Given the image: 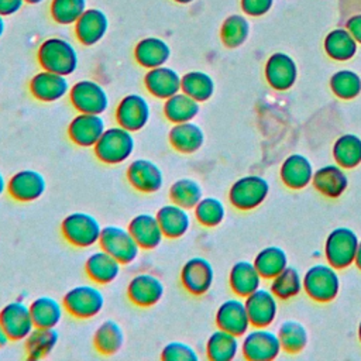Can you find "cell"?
I'll return each mask as SVG.
<instances>
[{
    "mask_svg": "<svg viewBox=\"0 0 361 361\" xmlns=\"http://www.w3.org/2000/svg\"><path fill=\"white\" fill-rule=\"evenodd\" d=\"M0 323L13 341L25 340L35 327L30 305L23 300H13L4 305L0 310Z\"/></svg>",
    "mask_w": 361,
    "mask_h": 361,
    "instance_id": "obj_12",
    "label": "cell"
},
{
    "mask_svg": "<svg viewBox=\"0 0 361 361\" xmlns=\"http://www.w3.org/2000/svg\"><path fill=\"white\" fill-rule=\"evenodd\" d=\"M245 309L248 313L250 323L255 327H267L269 326L278 310L276 296L272 293V290H267L262 288H258L248 296H245Z\"/></svg>",
    "mask_w": 361,
    "mask_h": 361,
    "instance_id": "obj_21",
    "label": "cell"
},
{
    "mask_svg": "<svg viewBox=\"0 0 361 361\" xmlns=\"http://www.w3.org/2000/svg\"><path fill=\"white\" fill-rule=\"evenodd\" d=\"M357 234L348 227L334 228L326 238L324 252L329 264L334 268H345L355 259L358 247Z\"/></svg>",
    "mask_w": 361,
    "mask_h": 361,
    "instance_id": "obj_8",
    "label": "cell"
},
{
    "mask_svg": "<svg viewBox=\"0 0 361 361\" xmlns=\"http://www.w3.org/2000/svg\"><path fill=\"white\" fill-rule=\"evenodd\" d=\"M162 233L166 238L183 237L192 224L189 209H185L173 202L161 206L155 213Z\"/></svg>",
    "mask_w": 361,
    "mask_h": 361,
    "instance_id": "obj_24",
    "label": "cell"
},
{
    "mask_svg": "<svg viewBox=\"0 0 361 361\" xmlns=\"http://www.w3.org/2000/svg\"><path fill=\"white\" fill-rule=\"evenodd\" d=\"M265 76L274 89L286 90L296 80V63L289 55L276 52L267 62Z\"/></svg>",
    "mask_w": 361,
    "mask_h": 361,
    "instance_id": "obj_28",
    "label": "cell"
},
{
    "mask_svg": "<svg viewBox=\"0 0 361 361\" xmlns=\"http://www.w3.org/2000/svg\"><path fill=\"white\" fill-rule=\"evenodd\" d=\"M99 245L102 250L114 257L121 265L134 262L141 250L130 230L117 224L104 226L102 228Z\"/></svg>",
    "mask_w": 361,
    "mask_h": 361,
    "instance_id": "obj_6",
    "label": "cell"
},
{
    "mask_svg": "<svg viewBox=\"0 0 361 361\" xmlns=\"http://www.w3.org/2000/svg\"><path fill=\"white\" fill-rule=\"evenodd\" d=\"M303 288L312 299L317 302H329L338 293L340 278L334 267L316 264L306 271L303 276Z\"/></svg>",
    "mask_w": 361,
    "mask_h": 361,
    "instance_id": "obj_7",
    "label": "cell"
},
{
    "mask_svg": "<svg viewBox=\"0 0 361 361\" xmlns=\"http://www.w3.org/2000/svg\"><path fill=\"white\" fill-rule=\"evenodd\" d=\"M4 30H6V20H4V16L0 14V37L4 34Z\"/></svg>",
    "mask_w": 361,
    "mask_h": 361,
    "instance_id": "obj_55",
    "label": "cell"
},
{
    "mask_svg": "<svg viewBox=\"0 0 361 361\" xmlns=\"http://www.w3.org/2000/svg\"><path fill=\"white\" fill-rule=\"evenodd\" d=\"M269 192L268 182L258 175H247L237 179L230 190V203L240 210H251L259 206Z\"/></svg>",
    "mask_w": 361,
    "mask_h": 361,
    "instance_id": "obj_9",
    "label": "cell"
},
{
    "mask_svg": "<svg viewBox=\"0 0 361 361\" xmlns=\"http://www.w3.org/2000/svg\"><path fill=\"white\" fill-rule=\"evenodd\" d=\"M278 337L281 347L288 353H299L307 343V333L303 324L295 320H286L279 326Z\"/></svg>",
    "mask_w": 361,
    "mask_h": 361,
    "instance_id": "obj_46",
    "label": "cell"
},
{
    "mask_svg": "<svg viewBox=\"0 0 361 361\" xmlns=\"http://www.w3.org/2000/svg\"><path fill=\"white\" fill-rule=\"evenodd\" d=\"M171 58V47L159 37H145L134 47V59L141 68L152 69L162 65Z\"/></svg>",
    "mask_w": 361,
    "mask_h": 361,
    "instance_id": "obj_26",
    "label": "cell"
},
{
    "mask_svg": "<svg viewBox=\"0 0 361 361\" xmlns=\"http://www.w3.org/2000/svg\"><path fill=\"white\" fill-rule=\"evenodd\" d=\"M303 288V279L299 271L293 267L283 268L272 278L271 290L279 299H289L296 296Z\"/></svg>",
    "mask_w": 361,
    "mask_h": 361,
    "instance_id": "obj_42",
    "label": "cell"
},
{
    "mask_svg": "<svg viewBox=\"0 0 361 361\" xmlns=\"http://www.w3.org/2000/svg\"><path fill=\"white\" fill-rule=\"evenodd\" d=\"M37 59L42 69L59 75H72L79 65V55L75 45L62 37H51L41 42Z\"/></svg>",
    "mask_w": 361,
    "mask_h": 361,
    "instance_id": "obj_1",
    "label": "cell"
},
{
    "mask_svg": "<svg viewBox=\"0 0 361 361\" xmlns=\"http://www.w3.org/2000/svg\"><path fill=\"white\" fill-rule=\"evenodd\" d=\"M288 257L285 251L279 247L271 245L262 248L254 258V265L257 267L262 278H274L283 268H286Z\"/></svg>",
    "mask_w": 361,
    "mask_h": 361,
    "instance_id": "obj_40",
    "label": "cell"
},
{
    "mask_svg": "<svg viewBox=\"0 0 361 361\" xmlns=\"http://www.w3.org/2000/svg\"><path fill=\"white\" fill-rule=\"evenodd\" d=\"M228 282H230L231 290L235 295L245 298L259 288L261 275L257 267L254 265V262L241 259L231 267Z\"/></svg>",
    "mask_w": 361,
    "mask_h": 361,
    "instance_id": "obj_31",
    "label": "cell"
},
{
    "mask_svg": "<svg viewBox=\"0 0 361 361\" xmlns=\"http://www.w3.org/2000/svg\"><path fill=\"white\" fill-rule=\"evenodd\" d=\"M102 228L100 221L86 212H72L61 223L63 238L78 248H87L99 243Z\"/></svg>",
    "mask_w": 361,
    "mask_h": 361,
    "instance_id": "obj_3",
    "label": "cell"
},
{
    "mask_svg": "<svg viewBox=\"0 0 361 361\" xmlns=\"http://www.w3.org/2000/svg\"><path fill=\"white\" fill-rule=\"evenodd\" d=\"M281 348L278 334L262 327L245 333L241 343L243 355L250 361L274 360L279 354Z\"/></svg>",
    "mask_w": 361,
    "mask_h": 361,
    "instance_id": "obj_11",
    "label": "cell"
},
{
    "mask_svg": "<svg viewBox=\"0 0 361 361\" xmlns=\"http://www.w3.org/2000/svg\"><path fill=\"white\" fill-rule=\"evenodd\" d=\"M180 82L182 76L173 68L166 65L147 69L144 76L147 92L159 100H165L180 92Z\"/></svg>",
    "mask_w": 361,
    "mask_h": 361,
    "instance_id": "obj_20",
    "label": "cell"
},
{
    "mask_svg": "<svg viewBox=\"0 0 361 361\" xmlns=\"http://www.w3.org/2000/svg\"><path fill=\"white\" fill-rule=\"evenodd\" d=\"M354 262L357 264V267L361 269V240L358 241V247H357V252H355V259Z\"/></svg>",
    "mask_w": 361,
    "mask_h": 361,
    "instance_id": "obj_53",
    "label": "cell"
},
{
    "mask_svg": "<svg viewBox=\"0 0 361 361\" xmlns=\"http://www.w3.org/2000/svg\"><path fill=\"white\" fill-rule=\"evenodd\" d=\"M203 197V190L200 183L192 178H179L169 186L171 202L185 207L193 209L199 200Z\"/></svg>",
    "mask_w": 361,
    "mask_h": 361,
    "instance_id": "obj_39",
    "label": "cell"
},
{
    "mask_svg": "<svg viewBox=\"0 0 361 361\" xmlns=\"http://www.w3.org/2000/svg\"><path fill=\"white\" fill-rule=\"evenodd\" d=\"M164 293V282L149 272L134 275L127 285V296L138 307H151L157 305Z\"/></svg>",
    "mask_w": 361,
    "mask_h": 361,
    "instance_id": "obj_18",
    "label": "cell"
},
{
    "mask_svg": "<svg viewBox=\"0 0 361 361\" xmlns=\"http://www.w3.org/2000/svg\"><path fill=\"white\" fill-rule=\"evenodd\" d=\"M124 331L114 320H103L93 334L94 348L103 355H113L118 353L124 344Z\"/></svg>",
    "mask_w": 361,
    "mask_h": 361,
    "instance_id": "obj_35",
    "label": "cell"
},
{
    "mask_svg": "<svg viewBox=\"0 0 361 361\" xmlns=\"http://www.w3.org/2000/svg\"><path fill=\"white\" fill-rule=\"evenodd\" d=\"M62 305L71 316L87 320L102 312L104 306V296L96 285L82 283L71 288L63 295Z\"/></svg>",
    "mask_w": 361,
    "mask_h": 361,
    "instance_id": "obj_4",
    "label": "cell"
},
{
    "mask_svg": "<svg viewBox=\"0 0 361 361\" xmlns=\"http://www.w3.org/2000/svg\"><path fill=\"white\" fill-rule=\"evenodd\" d=\"M214 281V269L203 257L189 258L180 268V283L192 295L200 296L209 292Z\"/></svg>",
    "mask_w": 361,
    "mask_h": 361,
    "instance_id": "obj_15",
    "label": "cell"
},
{
    "mask_svg": "<svg viewBox=\"0 0 361 361\" xmlns=\"http://www.w3.org/2000/svg\"><path fill=\"white\" fill-rule=\"evenodd\" d=\"M347 28L350 34L354 37V39L361 42V14L351 17L347 23Z\"/></svg>",
    "mask_w": 361,
    "mask_h": 361,
    "instance_id": "obj_51",
    "label": "cell"
},
{
    "mask_svg": "<svg viewBox=\"0 0 361 361\" xmlns=\"http://www.w3.org/2000/svg\"><path fill=\"white\" fill-rule=\"evenodd\" d=\"M30 93L42 103H54L69 94L71 85L68 76L51 71H39L30 80Z\"/></svg>",
    "mask_w": 361,
    "mask_h": 361,
    "instance_id": "obj_14",
    "label": "cell"
},
{
    "mask_svg": "<svg viewBox=\"0 0 361 361\" xmlns=\"http://www.w3.org/2000/svg\"><path fill=\"white\" fill-rule=\"evenodd\" d=\"M324 49L333 59L347 61L354 56L357 51V41L345 30H333L324 39Z\"/></svg>",
    "mask_w": 361,
    "mask_h": 361,
    "instance_id": "obj_41",
    "label": "cell"
},
{
    "mask_svg": "<svg viewBox=\"0 0 361 361\" xmlns=\"http://www.w3.org/2000/svg\"><path fill=\"white\" fill-rule=\"evenodd\" d=\"M44 0H25V3H28V4H39V3H42Z\"/></svg>",
    "mask_w": 361,
    "mask_h": 361,
    "instance_id": "obj_57",
    "label": "cell"
},
{
    "mask_svg": "<svg viewBox=\"0 0 361 361\" xmlns=\"http://www.w3.org/2000/svg\"><path fill=\"white\" fill-rule=\"evenodd\" d=\"M69 100L78 113L103 114L110 104L107 90L93 79H80L71 86Z\"/></svg>",
    "mask_w": 361,
    "mask_h": 361,
    "instance_id": "obj_5",
    "label": "cell"
},
{
    "mask_svg": "<svg viewBox=\"0 0 361 361\" xmlns=\"http://www.w3.org/2000/svg\"><path fill=\"white\" fill-rule=\"evenodd\" d=\"M216 324L219 329L230 331L235 336H243L250 327V319L245 303L240 299L224 300L216 312Z\"/></svg>",
    "mask_w": 361,
    "mask_h": 361,
    "instance_id": "obj_23",
    "label": "cell"
},
{
    "mask_svg": "<svg viewBox=\"0 0 361 361\" xmlns=\"http://www.w3.org/2000/svg\"><path fill=\"white\" fill-rule=\"evenodd\" d=\"M200 111V103L183 93L182 90L175 93L173 96L164 100L162 113L165 118L172 123H185V121H193V118Z\"/></svg>",
    "mask_w": 361,
    "mask_h": 361,
    "instance_id": "obj_32",
    "label": "cell"
},
{
    "mask_svg": "<svg viewBox=\"0 0 361 361\" xmlns=\"http://www.w3.org/2000/svg\"><path fill=\"white\" fill-rule=\"evenodd\" d=\"M135 149V140L131 131L121 126L107 127L93 147L96 158L107 165L126 162Z\"/></svg>",
    "mask_w": 361,
    "mask_h": 361,
    "instance_id": "obj_2",
    "label": "cell"
},
{
    "mask_svg": "<svg viewBox=\"0 0 361 361\" xmlns=\"http://www.w3.org/2000/svg\"><path fill=\"white\" fill-rule=\"evenodd\" d=\"M24 3L25 0H0V14L4 17L13 16L23 8Z\"/></svg>",
    "mask_w": 361,
    "mask_h": 361,
    "instance_id": "obj_50",
    "label": "cell"
},
{
    "mask_svg": "<svg viewBox=\"0 0 361 361\" xmlns=\"http://www.w3.org/2000/svg\"><path fill=\"white\" fill-rule=\"evenodd\" d=\"M73 25L76 39L85 47H92L100 42L107 34L109 17L100 8H86Z\"/></svg>",
    "mask_w": 361,
    "mask_h": 361,
    "instance_id": "obj_19",
    "label": "cell"
},
{
    "mask_svg": "<svg viewBox=\"0 0 361 361\" xmlns=\"http://www.w3.org/2000/svg\"><path fill=\"white\" fill-rule=\"evenodd\" d=\"M114 117L117 124L126 130L131 133L140 131L148 124L151 118V104L147 97L140 93L126 94L117 103Z\"/></svg>",
    "mask_w": 361,
    "mask_h": 361,
    "instance_id": "obj_10",
    "label": "cell"
},
{
    "mask_svg": "<svg viewBox=\"0 0 361 361\" xmlns=\"http://www.w3.org/2000/svg\"><path fill=\"white\" fill-rule=\"evenodd\" d=\"M175 3H179V4H189V3H192V1H195V0H173Z\"/></svg>",
    "mask_w": 361,
    "mask_h": 361,
    "instance_id": "obj_56",
    "label": "cell"
},
{
    "mask_svg": "<svg viewBox=\"0 0 361 361\" xmlns=\"http://www.w3.org/2000/svg\"><path fill=\"white\" fill-rule=\"evenodd\" d=\"M47 189L44 175L35 169H20L7 180L8 195L23 203L39 199Z\"/></svg>",
    "mask_w": 361,
    "mask_h": 361,
    "instance_id": "obj_17",
    "label": "cell"
},
{
    "mask_svg": "<svg viewBox=\"0 0 361 361\" xmlns=\"http://www.w3.org/2000/svg\"><path fill=\"white\" fill-rule=\"evenodd\" d=\"M58 338L59 336L55 327L52 329L34 327V330L24 340L28 358L31 360L45 358L48 354L52 353V350L58 344Z\"/></svg>",
    "mask_w": 361,
    "mask_h": 361,
    "instance_id": "obj_36",
    "label": "cell"
},
{
    "mask_svg": "<svg viewBox=\"0 0 361 361\" xmlns=\"http://www.w3.org/2000/svg\"><path fill=\"white\" fill-rule=\"evenodd\" d=\"M333 157L341 168H354L361 162V138L355 134L340 135L333 145Z\"/></svg>",
    "mask_w": 361,
    "mask_h": 361,
    "instance_id": "obj_38",
    "label": "cell"
},
{
    "mask_svg": "<svg viewBox=\"0 0 361 361\" xmlns=\"http://www.w3.org/2000/svg\"><path fill=\"white\" fill-rule=\"evenodd\" d=\"M331 90L341 99H353L361 92V79L353 71H338L330 79Z\"/></svg>",
    "mask_w": 361,
    "mask_h": 361,
    "instance_id": "obj_47",
    "label": "cell"
},
{
    "mask_svg": "<svg viewBox=\"0 0 361 361\" xmlns=\"http://www.w3.org/2000/svg\"><path fill=\"white\" fill-rule=\"evenodd\" d=\"M196 220L204 227H216L226 217V207L223 202L217 197L207 196L202 197L199 203L193 207Z\"/></svg>",
    "mask_w": 361,
    "mask_h": 361,
    "instance_id": "obj_44",
    "label": "cell"
},
{
    "mask_svg": "<svg viewBox=\"0 0 361 361\" xmlns=\"http://www.w3.org/2000/svg\"><path fill=\"white\" fill-rule=\"evenodd\" d=\"M87 8L86 0H51L49 13L52 20L61 25H72Z\"/></svg>",
    "mask_w": 361,
    "mask_h": 361,
    "instance_id": "obj_43",
    "label": "cell"
},
{
    "mask_svg": "<svg viewBox=\"0 0 361 361\" xmlns=\"http://www.w3.org/2000/svg\"><path fill=\"white\" fill-rule=\"evenodd\" d=\"M272 0H241L243 10L250 16H261L269 10Z\"/></svg>",
    "mask_w": 361,
    "mask_h": 361,
    "instance_id": "obj_49",
    "label": "cell"
},
{
    "mask_svg": "<svg viewBox=\"0 0 361 361\" xmlns=\"http://www.w3.org/2000/svg\"><path fill=\"white\" fill-rule=\"evenodd\" d=\"M238 336L223 329L214 330L206 341V355L212 361H231L240 350Z\"/></svg>",
    "mask_w": 361,
    "mask_h": 361,
    "instance_id": "obj_34",
    "label": "cell"
},
{
    "mask_svg": "<svg viewBox=\"0 0 361 361\" xmlns=\"http://www.w3.org/2000/svg\"><path fill=\"white\" fill-rule=\"evenodd\" d=\"M171 147L180 154H193L199 151L204 142L202 127L193 121L173 124L168 131Z\"/></svg>",
    "mask_w": 361,
    "mask_h": 361,
    "instance_id": "obj_27",
    "label": "cell"
},
{
    "mask_svg": "<svg viewBox=\"0 0 361 361\" xmlns=\"http://www.w3.org/2000/svg\"><path fill=\"white\" fill-rule=\"evenodd\" d=\"M128 183L141 193H155L164 185L162 169L148 158L133 159L126 171Z\"/></svg>",
    "mask_w": 361,
    "mask_h": 361,
    "instance_id": "obj_13",
    "label": "cell"
},
{
    "mask_svg": "<svg viewBox=\"0 0 361 361\" xmlns=\"http://www.w3.org/2000/svg\"><path fill=\"white\" fill-rule=\"evenodd\" d=\"M106 128L102 114L78 113L68 124V137L75 145L89 148L96 145Z\"/></svg>",
    "mask_w": 361,
    "mask_h": 361,
    "instance_id": "obj_16",
    "label": "cell"
},
{
    "mask_svg": "<svg viewBox=\"0 0 361 361\" xmlns=\"http://www.w3.org/2000/svg\"><path fill=\"white\" fill-rule=\"evenodd\" d=\"M30 310L35 327H56L63 316V305L52 296H38L30 303Z\"/></svg>",
    "mask_w": 361,
    "mask_h": 361,
    "instance_id": "obj_33",
    "label": "cell"
},
{
    "mask_svg": "<svg viewBox=\"0 0 361 361\" xmlns=\"http://www.w3.org/2000/svg\"><path fill=\"white\" fill-rule=\"evenodd\" d=\"M140 245L141 250H154L157 248L162 240L164 233L158 223V219L152 213H138L135 214L127 227Z\"/></svg>",
    "mask_w": 361,
    "mask_h": 361,
    "instance_id": "obj_22",
    "label": "cell"
},
{
    "mask_svg": "<svg viewBox=\"0 0 361 361\" xmlns=\"http://www.w3.org/2000/svg\"><path fill=\"white\" fill-rule=\"evenodd\" d=\"M358 337H360V341H361V322H360V326H358Z\"/></svg>",
    "mask_w": 361,
    "mask_h": 361,
    "instance_id": "obj_58",
    "label": "cell"
},
{
    "mask_svg": "<svg viewBox=\"0 0 361 361\" xmlns=\"http://www.w3.org/2000/svg\"><path fill=\"white\" fill-rule=\"evenodd\" d=\"M313 166L307 157L292 154L281 165V179L292 189H302L312 182Z\"/></svg>",
    "mask_w": 361,
    "mask_h": 361,
    "instance_id": "obj_29",
    "label": "cell"
},
{
    "mask_svg": "<svg viewBox=\"0 0 361 361\" xmlns=\"http://www.w3.org/2000/svg\"><path fill=\"white\" fill-rule=\"evenodd\" d=\"M248 31H250L248 21L240 14H233V16H228L221 24L220 38L226 47L237 48L247 39Z\"/></svg>",
    "mask_w": 361,
    "mask_h": 361,
    "instance_id": "obj_45",
    "label": "cell"
},
{
    "mask_svg": "<svg viewBox=\"0 0 361 361\" xmlns=\"http://www.w3.org/2000/svg\"><path fill=\"white\" fill-rule=\"evenodd\" d=\"M180 90L199 103L207 102L214 93L212 76L203 71H189L182 75Z\"/></svg>",
    "mask_w": 361,
    "mask_h": 361,
    "instance_id": "obj_37",
    "label": "cell"
},
{
    "mask_svg": "<svg viewBox=\"0 0 361 361\" xmlns=\"http://www.w3.org/2000/svg\"><path fill=\"white\" fill-rule=\"evenodd\" d=\"M164 361H197L199 355L195 348L183 341H169L161 351Z\"/></svg>",
    "mask_w": 361,
    "mask_h": 361,
    "instance_id": "obj_48",
    "label": "cell"
},
{
    "mask_svg": "<svg viewBox=\"0 0 361 361\" xmlns=\"http://www.w3.org/2000/svg\"><path fill=\"white\" fill-rule=\"evenodd\" d=\"M7 190V180L6 178L3 176V173L0 172V196Z\"/></svg>",
    "mask_w": 361,
    "mask_h": 361,
    "instance_id": "obj_54",
    "label": "cell"
},
{
    "mask_svg": "<svg viewBox=\"0 0 361 361\" xmlns=\"http://www.w3.org/2000/svg\"><path fill=\"white\" fill-rule=\"evenodd\" d=\"M313 186L327 197H338L348 186V178L340 165H324L313 172Z\"/></svg>",
    "mask_w": 361,
    "mask_h": 361,
    "instance_id": "obj_30",
    "label": "cell"
},
{
    "mask_svg": "<svg viewBox=\"0 0 361 361\" xmlns=\"http://www.w3.org/2000/svg\"><path fill=\"white\" fill-rule=\"evenodd\" d=\"M121 264L104 250L90 252L85 261V272L90 281L99 285H107L120 275Z\"/></svg>",
    "mask_w": 361,
    "mask_h": 361,
    "instance_id": "obj_25",
    "label": "cell"
},
{
    "mask_svg": "<svg viewBox=\"0 0 361 361\" xmlns=\"http://www.w3.org/2000/svg\"><path fill=\"white\" fill-rule=\"evenodd\" d=\"M8 341H10V337L7 336V333H6V330H4V327H3V326H1V323H0V347L7 345V344H8Z\"/></svg>",
    "mask_w": 361,
    "mask_h": 361,
    "instance_id": "obj_52",
    "label": "cell"
}]
</instances>
